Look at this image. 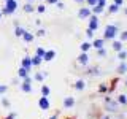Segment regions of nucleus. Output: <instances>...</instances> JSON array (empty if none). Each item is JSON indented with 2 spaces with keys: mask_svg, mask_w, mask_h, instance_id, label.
<instances>
[{
  "mask_svg": "<svg viewBox=\"0 0 127 119\" xmlns=\"http://www.w3.org/2000/svg\"><path fill=\"white\" fill-rule=\"evenodd\" d=\"M24 11H26V13H32V11H35V8H33L32 3H26V5H24Z\"/></svg>",
  "mask_w": 127,
  "mask_h": 119,
  "instance_id": "obj_21",
  "label": "nucleus"
},
{
  "mask_svg": "<svg viewBox=\"0 0 127 119\" xmlns=\"http://www.w3.org/2000/svg\"><path fill=\"white\" fill-rule=\"evenodd\" d=\"M54 57H56V51L51 49V51H46V53H45V56H43V60H48V62H49V60H53Z\"/></svg>",
  "mask_w": 127,
  "mask_h": 119,
  "instance_id": "obj_9",
  "label": "nucleus"
},
{
  "mask_svg": "<svg viewBox=\"0 0 127 119\" xmlns=\"http://www.w3.org/2000/svg\"><path fill=\"white\" fill-rule=\"evenodd\" d=\"M87 73H91V75H98V70H97V68H91V70H87Z\"/></svg>",
  "mask_w": 127,
  "mask_h": 119,
  "instance_id": "obj_34",
  "label": "nucleus"
},
{
  "mask_svg": "<svg viewBox=\"0 0 127 119\" xmlns=\"http://www.w3.org/2000/svg\"><path fill=\"white\" fill-rule=\"evenodd\" d=\"M0 18H2V11H0Z\"/></svg>",
  "mask_w": 127,
  "mask_h": 119,
  "instance_id": "obj_47",
  "label": "nucleus"
},
{
  "mask_svg": "<svg viewBox=\"0 0 127 119\" xmlns=\"http://www.w3.org/2000/svg\"><path fill=\"white\" fill-rule=\"evenodd\" d=\"M86 35H87V38H92V37H94V30L87 29V30H86Z\"/></svg>",
  "mask_w": 127,
  "mask_h": 119,
  "instance_id": "obj_31",
  "label": "nucleus"
},
{
  "mask_svg": "<svg viewBox=\"0 0 127 119\" xmlns=\"http://www.w3.org/2000/svg\"><path fill=\"white\" fill-rule=\"evenodd\" d=\"M91 14H92L91 8H81V10H79V13H78V18L79 19H86V18H89Z\"/></svg>",
  "mask_w": 127,
  "mask_h": 119,
  "instance_id": "obj_5",
  "label": "nucleus"
},
{
  "mask_svg": "<svg viewBox=\"0 0 127 119\" xmlns=\"http://www.w3.org/2000/svg\"><path fill=\"white\" fill-rule=\"evenodd\" d=\"M2 103H3V105H5V106H10V102H8L6 98H3V100H2Z\"/></svg>",
  "mask_w": 127,
  "mask_h": 119,
  "instance_id": "obj_39",
  "label": "nucleus"
},
{
  "mask_svg": "<svg viewBox=\"0 0 127 119\" xmlns=\"http://www.w3.org/2000/svg\"><path fill=\"white\" fill-rule=\"evenodd\" d=\"M97 5H98V6H102V8H105L106 0H97Z\"/></svg>",
  "mask_w": 127,
  "mask_h": 119,
  "instance_id": "obj_29",
  "label": "nucleus"
},
{
  "mask_svg": "<svg viewBox=\"0 0 127 119\" xmlns=\"http://www.w3.org/2000/svg\"><path fill=\"white\" fill-rule=\"evenodd\" d=\"M97 54L102 56V57H105V56H106V51L103 49V48H100V49H97Z\"/></svg>",
  "mask_w": 127,
  "mask_h": 119,
  "instance_id": "obj_28",
  "label": "nucleus"
},
{
  "mask_svg": "<svg viewBox=\"0 0 127 119\" xmlns=\"http://www.w3.org/2000/svg\"><path fill=\"white\" fill-rule=\"evenodd\" d=\"M22 38H24V41H26V43H30V41H33V35H32L30 32H24Z\"/></svg>",
  "mask_w": 127,
  "mask_h": 119,
  "instance_id": "obj_12",
  "label": "nucleus"
},
{
  "mask_svg": "<svg viewBox=\"0 0 127 119\" xmlns=\"http://www.w3.org/2000/svg\"><path fill=\"white\" fill-rule=\"evenodd\" d=\"M118 103H121V105H126V103H127V97H126V95H119Z\"/></svg>",
  "mask_w": 127,
  "mask_h": 119,
  "instance_id": "obj_26",
  "label": "nucleus"
},
{
  "mask_svg": "<svg viewBox=\"0 0 127 119\" xmlns=\"http://www.w3.org/2000/svg\"><path fill=\"white\" fill-rule=\"evenodd\" d=\"M118 71H119L121 75H124L126 71H127V63H126V60H124V62H121V65L118 67Z\"/></svg>",
  "mask_w": 127,
  "mask_h": 119,
  "instance_id": "obj_16",
  "label": "nucleus"
},
{
  "mask_svg": "<svg viewBox=\"0 0 127 119\" xmlns=\"http://www.w3.org/2000/svg\"><path fill=\"white\" fill-rule=\"evenodd\" d=\"M18 8V2L16 0H8L6 5H5V10L2 11V14H13Z\"/></svg>",
  "mask_w": 127,
  "mask_h": 119,
  "instance_id": "obj_2",
  "label": "nucleus"
},
{
  "mask_svg": "<svg viewBox=\"0 0 127 119\" xmlns=\"http://www.w3.org/2000/svg\"><path fill=\"white\" fill-rule=\"evenodd\" d=\"M86 2H87V5H91V6L97 5V0H86Z\"/></svg>",
  "mask_w": 127,
  "mask_h": 119,
  "instance_id": "obj_36",
  "label": "nucleus"
},
{
  "mask_svg": "<svg viewBox=\"0 0 127 119\" xmlns=\"http://www.w3.org/2000/svg\"><path fill=\"white\" fill-rule=\"evenodd\" d=\"M114 3H116V5H119V6H121V5H122V0H114Z\"/></svg>",
  "mask_w": 127,
  "mask_h": 119,
  "instance_id": "obj_41",
  "label": "nucleus"
},
{
  "mask_svg": "<svg viewBox=\"0 0 127 119\" xmlns=\"http://www.w3.org/2000/svg\"><path fill=\"white\" fill-rule=\"evenodd\" d=\"M97 27H98V18H97V16H92V14H91L89 16V29L91 30H97Z\"/></svg>",
  "mask_w": 127,
  "mask_h": 119,
  "instance_id": "obj_3",
  "label": "nucleus"
},
{
  "mask_svg": "<svg viewBox=\"0 0 127 119\" xmlns=\"http://www.w3.org/2000/svg\"><path fill=\"white\" fill-rule=\"evenodd\" d=\"M103 45H105V40H100V38H98V40H95V41L92 43V46H94V48H97V49L103 48Z\"/></svg>",
  "mask_w": 127,
  "mask_h": 119,
  "instance_id": "obj_14",
  "label": "nucleus"
},
{
  "mask_svg": "<svg viewBox=\"0 0 127 119\" xmlns=\"http://www.w3.org/2000/svg\"><path fill=\"white\" fill-rule=\"evenodd\" d=\"M38 105H40L41 110H48V108H49V100H48V97H41L38 100Z\"/></svg>",
  "mask_w": 127,
  "mask_h": 119,
  "instance_id": "obj_7",
  "label": "nucleus"
},
{
  "mask_svg": "<svg viewBox=\"0 0 127 119\" xmlns=\"http://www.w3.org/2000/svg\"><path fill=\"white\" fill-rule=\"evenodd\" d=\"M103 119H110V118H108V116H105V118H103Z\"/></svg>",
  "mask_w": 127,
  "mask_h": 119,
  "instance_id": "obj_45",
  "label": "nucleus"
},
{
  "mask_svg": "<svg viewBox=\"0 0 127 119\" xmlns=\"http://www.w3.org/2000/svg\"><path fill=\"white\" fill-rule=\"evenodd\" d=\"M75 2H76V3H83V2H84V0H75Z\"/></svg>",
  "mask_w": 127,
  "mask_h": 119,
  "instance_id": "obj_43",
  "label": "nucleus"
},
{
  "mask_svg": "<svg viewBox=\"0 0 127 119\" xmlns=\"http://www.w3.org/2000/svg\"><path fill=\"white\" fill-rule=\"evenodd\" d=\"M51 119H56V116H53V118H51Z\"/></svg>",
  "mask_w": 127,
  "mask_h": 119,
  "instance_id": "obj_46",
  "label": "nucleus"
},
{
  "mask_svg": "<svg viewBox=\"0 0 127 119\" xmlns=\"http://www.w3.org/2000/svg\"><path fill=\"white\" fill-rule=\"evenodd\" d=\"M37 35H38V37H45V35H46V30H45V29H40V30L37 32Z\"/></svg>",
  "mask_w": 127,
  "mask_h": 119,
  "instance_id": "obj_30",
  "label": "nucleus"
},
{
  "mask_svg": "<svg viewBox=\"0 0 127 119\" xmlns=\"http://www.w3.org/2000/svg\"><path fill=\"white\" fill-rule=\"evenodd\" d=\"M113 49L114 51H121L122 49V43L121 41H113Z\"/></svg>",
  "mask_w": 127,
  "mask_h": 119,
  "instance_id": "obj_23",
  "label": "nucleus"
},
{
  "mask_svg": "<svg viewBox=\"0 0 127 119\" xmlns=\"http://www.w3.org/2000/svg\"><path fill=\"white\" fill-rule=\"evenodd\" d=\"M78 62L81 63V65H86L87 62H89V56H87V53H81L78 56Z\"/></svg>",
  "mask_w": 127,
  "mask_h": 119,
  "instance_id": "obj_8",
  "label": "nucleus"
},
{
  "mask_svg": "<svg viewBox=\"0 0 127 119\" xmlns=\"http://www.w3.org/2000/svg\"><path fill=\"white\" fill-rule=\"evenodd\" d=\"M126 14H127V8H126Z\"/></svg>",
  "mask_w": 127,
  "mask_h": 119,
  "instance_id": "obj_48",
  "label": "nucleus"
},
{
  "mask_svg": "<svg viewBox=\"0 0 127 119\" xmlns=\"http://www.w3.org/2000/svg\"><path fill=\"white\" fill-rule=\"evenodd\" d=\"M49 92H51V90H49V87H48V86H43V87H41V94H43V97H48V95H49Z\"/></svg>",
  "mask_w": 127,
  "mask_h": 119,
  "instance_id": "obj_25",
  "label": "nucleus"
},
{
  "mask_svg": "<svg viewBox=\"0 0 127 119\" xmlns=\"http://www.w3.org/2000/svg\"><path fill=\"white\" fill-rule=\"evenodd\" d=\"M5 2H8V0H5Z\"/></svg>",
  "mask_w": 127,
  "mask_h": 119,
  "instance_id": "obj_50",
  "label": "nucleus"
},
{
  "mask_svg": "<svg viewBox=\"0 0 127 119\" xmlns=\"http://www.w3.org/2000/svg\"><path fill=\"white\" fill-rule=\"evenodd\" d=\"M46 2H48V3H51V5H54V3H57L59 0H46Z\"/></svg>",
  "mask_w": 127,
  "mask_h": 119,
  "instance_id": "obj_40",
  "label": "nucleus"
},
{
  "mask_svg": "<svg viewBox=\"0 0 127 119\" xmlns=\"http://www.w3.org/2000/svg\"><path fill=\"white\" fill-rule=\"evenodd\" d=\"M108 111H118V102L111 100L110 97H106V106H105Z\"/></svg>",
  "mask_w": 127,
  "mask_h": 119,
  "instance_id": "obj_4",
  "label": "nucleus"
},
{
  "mask_svg": "<svg viewBox=\"0 0 127 119\" xmlns=\"http://www.w3.org/2000/svg\"><path fill=\"white\" fill-rule=\"evenodd\" d=\"M98 90H100V92H106V86H100V87H98Z\"/></svg>",
  "mask_w": 127,
  "mask_h": 119,
  "instance_id": "obj_38",
  "label": "nucleus"
},
{
  "mask_svg": "<svg viewBox=\"0 0 127 119\" xmlns=\"http://www.w3.org/2000/svg\"><path fill=\"white\" fill-rule=\"evenodd\" d=\"M6 90H8V87H6V86H0V95H2V94H5Z\"/></svg>",
  "mask_w": 127,
  "mask_h": 119,
  "instance_id": "obj_35",
  "label": "nucleus"
},
{
  "mask_svg": "<svg viewBox=\"0 0 127 119\" xmlns=\"http://www.w3.org/2000/svg\"><path fill=\"white\" fill-rule=\"evenodd\" d=\"M22 67H24V68H27V70H30V67H32V59H30V57H24V59H22Z\"/></svg>",
  "mask_w": 127,
  "mask_h": 119,
  "instance_id": "obj_11",
  "label": "nucleus"
},
{
  "mask_svg": "<svg viewBox=\"0 0 127 119\" xmlns=\"http://www.w3.org/2000/svg\"><path fill=\"white\" fill-rule=\"evenodd\" d=\"M19 76H21L22 79L26 78V76H29V70L24 68V67H21V68H19Z\"/></svg>",
  "mask_w": 127,
  "mask_h": 119,
  "instance_id": "obj_19",
  "label": "nucleus"
},
{
  "mask_svg": "<svg viewBox=\"0 0 127 119\" xmlns=\"http://www.w3.org/2000/svg\"><path fill=\"white\" fill-rule=\"evenodd\" d=\"M73 105H75V98L73 97H65V100H64V106H65V108H71Z\"/></svg>",
  "mask_w": 127,
  "mask_h": 119,
  "instance_id": "obj_10",
  "label": "nucleus"
},
{
  "mask_svg": "<svg viewBox=\"0 0 127 119\" xmlns=\"http://www.w3.org/2000/svg\"><path fill=\"white\" fill-rule=\"evenodd\" d=\"M24 32H26V30H24L22 27H19L18 24H16V29H14V33H16V37H22V35H24Z\"/></svg>",
  "mask_w": 127,
  "mask_h": 119,
  "instance_id": "obj_17",
  "label": "nucleus"
},
{
  "mask_svg": "<svg viewBox=\"0 0 127 119\" xmlns=\"http://www.w3.org/2000/svg\"><path fill=\"white\" fill-rule=\"evenodd\" d=\"M41 60H43L41 56H37V54H35L33 57H32V65H40V63H41Z\"/></svg>",
  "mask_w": 127,
  "mask_h": 119,
  "instance_id": "obj_13",
  "label": "nucleus"
},
{
  "mask_svg": "<svg viewBox=\"0 0 127 119\" xmlns=\"http://www.w3.org/2000/svg\"><path fill=\"white\" fill-rule=\"evenodd\" d=\"M108 11H110V13H116V11H119V5H116V3H113V5H110Z\"/></svg>",
  "mask_w": 127,
  "mask_h": 119,
  "instance_id": "obj_24",
  "label": "nucleus"
},
{
  "mask_svg": "<svg viewBox=\"0 0 127 119\" xmlns=\"http://www.w3.org/2000/svg\"><path fill=\"white\" fill-rule=\"evenodd\" d=\"M43 78H45V75H41V73L35 75V79H38V81H43Z\"/></svg>",
  "mask_w": 127,
  "mask_h": 119,
  "instance_id": "obj_33",
  "label": "nucleus"
},
{
  "mask_svg": "<svg viewBox=\"0 0 127 119\" xmlns=\"http://www.w3.org/2000/svg\"><path fill=\"white\" fill-rule=\"evenodd\" d=\"M45 10H46V6H45V5H40V6L37 8V11H38V13H45Z\"/></svg>",
  "mask_w": 127,
  "mask_h": 119,
  "instance_id": "obj_32",
  "label": "nucleus"
},
{
  "mask_svg": "<svg viewBox=\"0 0 127 119\" xmlns=\"http://www.w3.org/2000/svg\"><path fill=\"white\" fill-rule=\"evenodd\" d=\"M126 86H127V81H126Z\"/></svg>",
  "mask_w": 127,
  "mask_h": 119,
  "instance_id": "obj_49",
  "label": "nucleus"
},
{
  "mask_svg": "<svg viewBox=\"0 0 127 119\" xmlns=\"http://www.w3.org/2000/svg\"><path fill=\"white\" fill-rule=\"evenodd\" d=\"M118 59H119V60H121V62H124L126 60V59H127V51H118Z\"/></svg>",
  "mask_w": 127,
  "mask_h": 119,
  "instance_id": "obj_15",
  "label": "nucleus"
},
{
  "mask_svg": "<svg viewBox=\"0 0 127 119\" xmlns=\"http://www.w3.org/2000/svg\"><path fill=\"white\" fill-rule=\"evenodd\" d=\"M91 11H92L94 14H100L102 11H103V8H102V6H98V5H94V8H92Z\"/></svg>",
  "mask_w": 127,
  "mask_h": 119,
  "instance_id": "obj_22",
  "label": "nucleus"
},
{
  "mask_svg": "<svg viewBox=\"0 0 127 119\" xmlns=\"http://www.w3.org/2000/svg\"><path fill=\"white\" fill-rule=\"evenodd\" d=\"M118 33H119V29H118L116 26H106L103 38H105V40H114V37H116Z\"/></svg>",
  "mask_w": 127,
  "mask_h": 119,
  "instance_id": "obj_1",
  "label": "nucleus"
},
{
  "mask_svg": "<svg viewBox=\"0 0 127 119\" xmlns=\"http://www.w3.org/2000/svg\"><path fill=\"white\" fill-rule=\"evenodd\" d=\"M121 40H122V41H126V40H127V30L121 33Z\"/></svg>",
  "mask_w": 127,
  "mask_h": 119,
  "instance_id": "obj_37",
  "label": "nucleus"
},
{
  "mask_svg": "<svg viewBox=\"0 0 127 119\" xmlns=\"http://www.w3.org/2000/svg\"><path fill=\"white\" fill-rule=\"evenodd\" d=\"M84 86H86V83L83 81V79H79V81H76V84H75V89L83 90V89H84Z\"/></svg>",
  "mask_w": 127,
  "mask_h": 119,
  "instance_id": "obj_20",
  "label": "nucleus"
},
{
  "mask_svg": "<svg viewBox=\"0 0 127 119\" xmlns=\"http://www.w3.org/2000/svg\"><path fill=\"white\" fill-rule=\"evenodd\" d=\"M56 5H57L59 8H64V3H62V2H57V3H56Z\"/></svg>",
  "mask_w": 127,
  "mask_h": 119,
  "instance_id": "obj_42",
  "label": "nucleus"
},
{
  "mask_svg": "<svg viewBox=\"0 0 127 119\" xmlns=\"http://www.w3.org/2000/svg\"><path fill=\"white\" fill-rule=\"evenodd\" d=\"M45 53H46V51L43 49V48H37V56H41V57H43V56H45Z\"/></svg>",
  "mask_w": 127,
  "mask_h": 119,
  "instance_id": "obj_27",
  "label": "nucleus"
},
{
  "mask_svg": "<svg viewBox=\"0 0 127 119\" xmlns=\"http://www.w3.org/2000/svg\"><path fill=\"white\" fill-rule=\"evenodd\" d=\"M21 89L24 90V92H30V90H32V86H30V78H29V76H26V78H24V83L21 84Z\"/></svg>",
  "mask_w": 127,
  "mask_h": 119,
  "instance_id": "obj_6",
  "label": "nucleus"
},
{
  "mask_svg": "<svg viewBox=\"0 0 127 119\" xmlns=\"http://www.w3.org/2000/svg\"><path fill=\"white\" fill-rule=\"evenodd\" d=\"M91 46H92V43H89V41L83 43V45H81V51H83V53H87V51L91 49Z\"/></svg>",
  "mask_w": 127,
  "mask_h": 119,
  "instance_id": "obj_18",
  "label": "nucleus"
},
{
  "mask_svg": "<svg viewBox=\"0 0 127 119\" xmlns=\"http://www.w3.org/2000/svg\"><path fill=\"white\" fill-rule=\"evenodd\" d=\"M32 2H33V0H27V3H32Z\"/></svg>",
  "mask_w": 127,
  "mask_h": 119,
  "instance_id": "obj_44",
  "label": "nucleus"
}]
</instances>
